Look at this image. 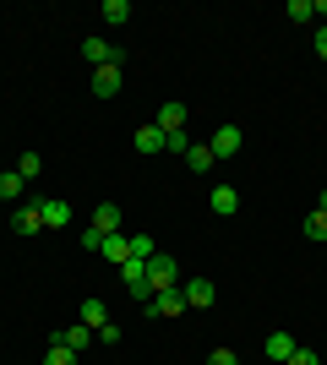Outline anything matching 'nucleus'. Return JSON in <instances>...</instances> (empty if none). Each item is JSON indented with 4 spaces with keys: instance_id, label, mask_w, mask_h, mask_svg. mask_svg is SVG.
<instances>
[{
    "instance_id": "nucleus-1",
    "label": "nucleus",
    "mask_w": 327,
    "mask_h": 365,
    "mask_svg": "<svg viewBox=\"0 0 327 365\" xmlns=\"http://www.w3.org/2000/svg\"><path fill=\"white\" fill-rule=\"evenodd\" d=\"M147 284H153V294H164V289H180V262L158 251V257L147 262Z\"/></svg>"
},
{
    "instance_id": "nucleus-5",
    "label": "nucleus",
    "mask_w": 327,
    "mask_h": 365,
    "mask_svg": "<svg viewBox=\"0 0 327 365\" xmlns=\"http://www.w3.org/2000/svg\"><path fill=\"white\" fill-rule=\"evenodd\" d=\"M240 125H218L213 131V142H207V148H213V158H234V153H240Z\"/></svg>"
},
{
    "instance_id": "nucleus-12",
    "label": "nucleus",
    "mask_w": 327,
    "mask_h": 365,
    "mask_svg": "<svg viewBox=\"0 0 327 365\" xmlns=\"http://www.w3.org/2000/svg\"><path fill=\"white\" fill-rule=\"evenodd\" d=\"M93 93H98V98H115V93H120V61L93 71Z\"/></svg>"
},
{
    "instance_id": "nucleus-29",
    "label": "nucleus",
    "mask_w": 327,
    "mask_h": 365,
    "mask_svg": "<svg viewBox=\"0 0 327 365\" xmlns=\"http://www.w3.org/2000/svg\"><path fill=\"white\" fill-rule=\"evenodd\" d=\"M284 365H322V360H316V349H295V354H289Z\"/></svg>"
},
{
    "instance_id": "nucleus-11",
    "label": "nucleus",
    "mask_w": 327,
    "mask_h": 365,
    "mask_svg": "<svg viewBox=\"0 0 327 365\" xmlns=\"http://www.w3.org/2000/svg\"><path fill=\"white\" fill-rule=\"evenodd\" d=\"M55 344H61V349H71V354H82L88 344H93V327H82V322H77V327H61V333H55Z\"/></svg>"
},
{
    "instance_id": "nucleus-16",
    "label": "nucleus",
    "mask_w": 327,
    "mask_h": 365,
    "mask_svg": "<svg viewBox=\"0 0 327 365\" xmlns=\"http://www.w3.org/2000/svg\"><path fill=\"white\" fill-rule=\"evenodd\" d=\"M131 148L137 153H164V131H158V125H142L137 137H131Z\"/></svg>"
},
{
    "instance_id": "nucleus-8",
    "label": "nucleus",
    "mask_w": 327,
    "mask_h": 365,
    "mask_svg": "<svg viewBox=\"0 0 327 365\" xmlns=\"http://www.w3.org/2000/svg\"><path fill=\"white\" fill-rule=\"evenodd\" d=\"M82 61H93V71H98V66H115V61H125V55L109 49L104 38H82Z\"/></svg>"
},
{
    "instance_id": "nucleus-25",
    "label": "nucleus",
    "mask_w": 327,
    "mask_h": 365,
    "mask_svg": "<svg viewBox=\"0 0 327 365\" xmlns=\"http://www.w3.org/2000/svg\"><path fill=\"white\" fill-rule=\"evenodd\" d=\"M44 365H77V354H71V349H61V344H49Z\"/></svg>"
},
{
    "instance_id": "nucleus-19",
    "label": "nucleus",
    "mask_w": 327,
    "mask_h": 365,
    "mask_svg": "<svg viewBox=\"0 0 327 365\" xmlns=\"http://www.w3.org/2000/svg\"><path fill=\"white\" fill-rule=\"evenodd\" d=\"M16 175H22V180H38V175H44V158H38V153H22V158H16Z\"/></svg>"
},
{
    "instance_id": "nucleus-32",
    "label": "nucleus",
    "mask_w": 327,
    "mask_h": 365,
    "mask_svg": "<svg viewBox=\"0 0 327 365\" xmlns=\"http://www.w3.org/2000/svg\"><path fill=\"white\" fill-rule=\"evenodd\" d=\"M316 207H322V213H327V191H322V197H316Z\"/></svg>"
},
{
    "instance_id": "nucleus-22",
    "label": "nucleus",
    "mask_w": 327,
    "mask_h": 365,
    "mask_svg": "<svg viewBox=\"0 0 327 365\" xmlns=\"http://www.w3.org/2000/svg\"><path fill=\"white\" fill-rule=\"evenodd\" d=\"M131 257H137V262H153V257H158L153 235H131Z\"/></svg>"
},
{
    "instance_id": "nucleus-9",
    "label": "nucleus",
    "mask_w": 327,
    "mask_h": 365,
    "mask_svg": "<svg viewBox=\"0 0 327 365\" xmlns=\"http://www.w3.org/2000/svg\"><path fill=\"white\" fill-rule=\"evenodd\" d=\"M180 311H186V300H180V289H164V294H153V300H147V317H180Z\"/></svg>"
},
{
    "instance_id": "nucleus-20",
    "label": "nucleus",
    "mask_w": 327,
    "mask_h": 365,
    "mask_svg": "<svg viewBox=\"0 0 327 365\" xmlns=\"http://www.w3.org/2000/svg\"><path fill=\"white\" fill-rule=\"evenodd\" d=\"M98 16L120 28V22H131V6H125V0H104V6H98Z\"/></svg>"
},
{
    "instance_id": "nucleus-10",
    "label": "nucleus",
    "mask_w": 327,
    "mask_h": 365,
    "mask_svg": "<svg viewBox=\"0 0 327 365\" xmlns=\"http://www.w3.org/2000/svg\"><path fill=\"white\" fill-rule=\"evenodd\" d=\"M98 257H109L115 267H125V262H131V235H104V245H98Z\"/></svg>"
},
{
    "instance_id": "nucleus-6",
    "label": "nucleus",
    "mask_w": 327,
    "mask_h": 365,
    "mask_svg": "<svg viewBox=\"0 0 327 365\" xmlns=\"http://www.w3.org/2000/svg\"><path fill=\"white\" fill-rule=\"evenodd\" d=\"M295 349H300V344H295V333H267V338H262V354H267L273 365H284Z\"/></svg>"
},
{
    "instance_id": "nucleus-13",
    "label": "nucleus",
    "mask_w": 327,
    "mask_h": 365,
    "mask_svg": "<svg viewBox=\"0 0 327 365\" xmlns=\"http://www.w3.org/2000/svg\"><path fill=\"white\" fill-rule=\"evenodd\" d=\"M88 229H98V235H120V207H115V202H98Z\"/></svg>"
},
{
    "instance_id": "nucleus-18",
    "label": "nucleus",
    "mask_w": 327,
    "mask_h": 365,
    "mask_svg": "<svg viewBox=\"0 0 327 365\" xmlns=\"http://www.w3.org/2000/svg\"><path fill=\"white\" fill-rule=\"evenodd\" d=\"M104 322H109V305L104 300H82V327H93V333H98Z\"/></svg>"
},
{
    "instance_id": "nucleus-28",
    "label": "nucleus",
    "mask_w": 327,
    "mask_h": 365,
    "mask_svg": "<svg viewBox=\"0 0 327 365\" xmlns=\"http://www.w3.org/2000/svg\"><path fill=\"white\" fill-rule=\"evenodd\" d=\"M207 365H240V354H234V349H213V354H207Z\"/></svg>"
},
{
    "instance_id": "nucleus-14",
    "label": "nucleus",
    "mask_w": 327,
    "mask_h": 365,
    "mask_svg": "<svg viewBox=\"0 0 327 365\" xmlns=\"http://www.w3.org/2000/svg\"><path fill=\"white\" fill-rule=\"evenodd\" d=\"M158 131H164V137H170V131H186V104H164L158 109Z\"/></svg>"
},
{
    "instance_id": "nucleus-15",
    "label": "nucleus",
    "mask_w": 327,
    "mask_h": 365,
    "mask_svg": "<svg viewBox=\"0 0 327 365\" xmlns=\"http://www.w3.org/2000/svg\"><path fill=\"white\" fill-rule=\"evenodd\" d=\"M11 229H16V235H38V229H44V218H38V202H33V207H16Z\"/></svg>"
},
{
    "instance_id": "nucleus-7",
    "label": "nucleus",
    "mask_w": 327,
    "mask_h": 365,
    "mask_svg": "<svg viewBox=\"0 0 327 365\" xmlns=\"http://www.w3.org/2000/svg\"><path fill=\"white\" fill-rule=\"evenodd\" d=\"M38 218H44V229H66V224H71V202L44 197V202H38Z\"/></svg>"
},
{
    "instance_id": "nucleus-27",
    "label": "nucleus",
    "mask_w": 327,
    "mask_h": 365,
    "mask_svg": "<svg viewBox=\"0 0 327 365\" xmlns=\"http://www.w3.org/2000/svg\"><path fill=\"white\" fill-rule=\"evenodd\" d=\"M98 344H104V349H115V344H120V327H115V322H104V327H98Z\"/></svg>"
},
{
    "instance_id": "nucleus-2",
    "label": "nucleus",
    "mask_w": 327,
    "mask_h": 365,
    "mask_svg": "<svg viewBox=\"0 0 327 365\" xmlns=\"http://www.w3.org/2000/svg\"><path fill=\"white\" fill-rule=\"evenodd\" d=\"M180 300H186V311H191V305H197V311H207V305L218 300L213 278H180Z\"/></svg>"
},
{
    "instance_id": "nucleus-3",
    "label": "nucleus",
    "mask_w": 327,
    "mask_h": 365,
    "mask_svg": "<svg viewBox=\"0 0 327 365\" xmlns=\"http://www.w3.org/2000/svg\"><path fill=\"white\" fill-rule=\"evenodd\" d=\"M120 278H125V289L137 294L142 305L153 300V284H147V262H137V257H131V262H125V267H120Z\"/></svg>"
},
{
    "instance_id": "nucleus-23",
    "label": "nucleus",
    "mask_w": 327,
    "mask_h": 365,
    "mask_svg": "<svg viewBox=\"0 0 327 365\" xmlns=\"http://www.w3.org/2000/svg\"><path fill=\"white\" fill-rule=\"evenodd\" d=\"M164 153H180V158H186V153H191V137H186V131H170V137H164Z\"/></svg>"
},
{
    "instance_id": "nucleus-21",
    "label": "nucleus",
    "mask_w": 327,
    "mask_h": 365,
    "mask_svg": "<svg viewBox=\"0 0 327 365\" xmlns=\"http://www.w3.org/2000/svg\"><path fill=\"white\" fill-rule=\"evenodd\" d=\"M16 197H22V175L6 169V175H0V202H16Z\"/></svg>"
},
{
    "instance_id": "nucleus-17",
    "label": "nucleus",
    "mask_w": 327,
    "mask_h": 365,
    "mask_svg": "<svg viewBox=\"0 0 327 365\" xmlns=\"http://www.w3.org/2000/svg\"><path fill=\"white\" fill-rule=\"evenodd\" d=\"M186 164L197 169V175H207V169H213L218 158H213V148H207V142H191V153H186Z\"/></svg>"
},
{
    "instance_id": "nucleus-31",
    "label": "nucleus",
    "mask_w": 327,
    "mask_h": 365,
    "mask_svg": "<svg viewBox=\"0 0 327 365\" xmlns=\"http://www.w3.org/2000/svg\"><path fill=\"white\" fill-rule=\"evenodd\" d=\"M311 6H316V16H327V0H311Z\"/></svg>"
},
{
    "instance_id": "nucleus-30",
    "label": "nucleus",
    "mask_w": 327,
    "mask_h": 365,
    "mask_svg": "<svg viewBox=\"0 0 327 365\" xmlns=\"http://www.w3.org/2000/svg\"><path fill=\"white\" fill-rule=\"evenodd\" d=\"M316 55H322V61H327V22H322V28H316Z\"/></svg>"
},
{
    "instance_id": "nucleus-26",
    "label": "nucleus",
    "mask_w": 327,
    "mask_h": 365,
    "mask_svg": "<svg viewBox=\"0 0 327 365\" xmlns=\"http://www.w3.org/2000/svg\"><path fill=\"white\" fill-rule=\"evenodd\" d=\"M289 16H295V22H311L316 6H311V0H289Z\"/></svg>"
},
{
    "instance_id": "nucleus-24",
    "label": "nucleus",
    "mask_w": 327,
    "mask_h": 365,
    "mask_svg": "<svg viewBox=\"0 0 327 365\" xmlns=\"http://www.w3.org/2000/svg\"><path fill=\"white\" fill-rule=\"evenodd\" d=\"M306 235H311V240H327V213H322V207L306 218Z\"/></svg>"
},
{
    "instance_id": "nucleus-4",
    "label": "nucleus",
    "mask_w": 327,
    "mask_h": 365,
    "mask_svg": "<svg viewBox=\"0 0 327 365\" xmlns=\"http://www.w3.org/2000/svg\"><path fill=\"white\" fill-rule=\"evenodd\" d=\"M207 207H213L218 218H234V207H240V185H213V191H207Z\"/></svg>"
}]
</instances>
